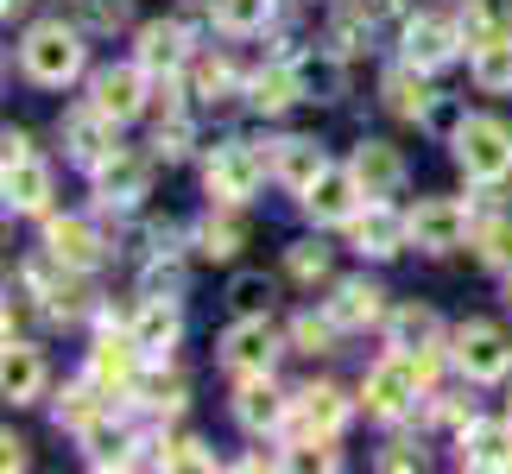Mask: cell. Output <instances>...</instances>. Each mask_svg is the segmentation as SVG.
Masks as SVG:
<instances>
[{
  "label": "cell",
  "mask_w": 512,
  "mask_h": 474,
  "mask_svg": "<svg viewBox=\"0 0 512 474\" xmlns=\"http://www.w3.org/2000/svg\"><path fill=\"white\" fill-rule=\"evenodd\" d=\"M430 373H437V354H405V348H392L386 361H373L367 367V380H361V405H367V418H405V411H418V399L430 392Z\"/></svg>",
  "instance_id": "obj_1"
},
{
  "label": "cell",
  "mask_w": 512,
  "mask_h": 474,
  "mask_svg": "<svg viewBox=\"0 0 512 474\" xmlns=\"http://www.w3.org/2000/svg\"><path fill=\"white\" fill-rule=\"evenodd\" d=\"M19 70L32 76L38 89H64L83 76V32L64 26V19H38L19 38Z\"/></svg>",
  "instance_id": "obj_2"
},
{
  "label": "cell",
  "mask_w": 512,
  "mask_h": 474,
  "mask_svg": "<svg viewBox=\"0 0 512 474\" xmlns=\"http://www.w3.org/2000/svg\"><path fill=\"white\" fill-rule=\"evenodd\" d=\"M456 146V165L475 177V184H506L512 177V127L500 114H462V127L449 133Z\"/></svg>",
  "instance_id": "obj_3"
},
{
  "label": "cell",
  "mask_w": 512,
  "mask_h": 474,
  "mask_svg": "<svg viewBox=\"0 0 512 474\" xmlns=\"http://www.w3.org/2000/svg\"><path fill=\"white\" fill-rule=\"evenodd\" d=\"M449 342H456V348H449V361L462 367V380L487 386V380H506V373H512V335L500 323H462Z\"/></svg>",
  "instance_id": "obj_4"
},
{
  "label": "cell",
  "mask_w": 512,
  "mask_h": 474,
  "mask_svg": "<svg viewBox=\"0 0 512 474\" xmlns=\"http://www.w3.org/2000/svg\"><path fill=\"white\" fill-rule=\"evenodd\" d=\"M260 177H266V152L260 146H247V140H228V146H215L209 158V171H203V184L215 203H234L241 209L253 190H260Z\"/></svg>",
  "instance_id": "obj_5"
},
{
  "label": "cell",
  "mask_w": 512,
  "mask_h": 474,
  "mask_svg": "<svg viewBox=\"0 0 512 474\" xmlns=\"http://www.w3.org/2000/svg\"><path fill=\"white\" fill-rule=\"evenodd\" d=\"M468 203H456V196H424L418 209H411V247L418 253H456L468 241Z\"/></svg>",
  "instance_id": "obj_6"
},
{
  "label": "cell",
  "mask_w": 512,
  "mask_h": 474,
  "mask_svg": "<svg viewBox=\"0 0 512 474\" xmlns=\"http://www.w3.org/2000/svg\"><path fill=\"white\" fill-rule=\"evenodd\" d=\"M348 424V399L336 386H304L291 399V418H285V437L291 443H329L336 430Z\"/></svg>",
  "instance_id": "obj_7"
},
{
  "label": "cell",
  "mask_w": 512,
  "mask_h": 474,
  "mask_svg": "<svg viewBox=\"0 0 512 474\" xmlns=\"http://www.w3.org/2000/svg\"><path fill=\"white\" fill-rule=\"evenodd\" d=\"M361 203H367L361 177H354V171H336V165H329L317 184L304 190V215H310L317 228H329V222H354V215H361Z\"/></svg>",
  "instance_id": "obj_8"
},
{
  "label": "cell",
  "mask_w": 512,
  "mask_h": 474,
  "mask_svg": "<svg viewBox=\"0 0 512 474\" xmlns=\"http://www.w3.org/2000/svg\"><path fill=\"white\" fill-rule=\"evenodd\" d=\"M279 361V335H272L266 316H241L228 335H222V367L228 373H272Z\"/></svg>",
  "instance_id": "obj_9"
},
{
  "label": "cell",
  "mask_w": 512,
  "mask_h": 474,
  "mask_svg": "<svg viewBox=\"0 0 512 474\" xmlns=\"http://www.w3.org/2000/svg\"><path fill=\"white\" fill-rule=\"evenodd\" d=\"M354 247L367 253V260H399V253L411 247V215H399V209H386L380 196L354 215Z\"/></svg>",
  "instance_id": "obj_10"
},
{
  "label": "cell",
  "mask_w": 512,
  "mask_h": 474,
  "mask_svg": "<svg viewBox=\"0 0 512 474\" xmlns=\"http://www.w3.org/2000/svg\"><path fill=\"white\" fill-rule=\"evenodd\" d=\"M234 418H241V430L266 437V430H285L291 399H285L279 386H272V373H241V392H234Z\"/></svg>",
  "instance_id": "obj_11"
},
{
  "label": "cell",
  "mask_w": 512,
  "mask_h": 474,
  "mask_svg": "<svg viewBox=\"0 0 512 474\" xmlns=\"http://www.w3.org/2000/svg\"><path fill=\"white\" fill-rule=\"evenodd\" d=\"M45 380H51V367H45V354H38L32 342H0V399L7 405H32L38 392H45Z\"/></svg>",
  "instance_id": "obj_12"
},
{
  "label": "cell",
  "mask_w": 512,
  "mask_h": 474,
  "mask_svg": "<svg viewBox=\"0 0 512 474\" xmlns=\"http://www.w3.org/2000/svg\"><path fill=\"white\" fill-rule=\"evenodd\" d=\"M89 102L108 114L114 127L133 121V114L146 108V70L140 64H114V70H95V83H89Z\"/></svg>",
  "instance_id": "obj_13"
},
{
  "label": "cell",
  "mask_w": 512,
  "mask_h": 474,
  "mask_svg": "<svg viewBox=\"0 0 512 474\" xmlns=\"http://www.w3.org/2000/svg\"><path fill=\"white\" fill-rule=\"evenodd\" d=\"M133 64H140L146 76H177V70L190 64V32L177 26V19H152V26H140Z\"/></svg>",
  "instance_id": "obj_14"
},
{
  "label": "cell",
  "mask_w": 512,
  "mask_h": 474,
  "mask_svg": "<svg viewBox=\"0 0 512 474\" xmlns=\"http://www.w3.org/2000/svg\"><path fill=\"white\" fill-rule=\"evenodd\" d=\"M462 468H487V474L512 468V411L506 418H468L462 424Z\"/></svg>",
  "instance_id": "obj_15"
},
{
  "label": "cell",
  "mask_w": 512,
  "mask_h": 474,
  "mask_svg": "<svg viewBox=\"0 0 512 474\" xmlns=\"http://www.w3.org/2000/svg\"><path fill=\"white\" fill-rule=\"evenodd\" d=\"M456 51H462V26H456V19L424 13V19H411V26H405V64H418V70H443Z\"/></svg>",
  "instance_id": "obj_16"
},
{
  "label": "cell",
  "mask_w": 512,
  "mask_h": 474,
  "mask_svg": "<svg viewBox=\"0 0 512 474\" xmlns=\"http://www.w3.org/2000/svg\"><path fill=\"white\" fill-rule=\"evenodd\" d=\"M0 203L13 215H45L51 203V165L45 158H13V165H0Z\"/></svg>",
  "instance_id": "obj_17"
},
{
  "label": "cell",
  "mask_w": 512,
  "mask_h": 474,
  "mask_svg": "<svg viewBox=\"0 0 512 474\" xmlns=\"http://www.w3.org/2000/svg\"><path fill=\"white\" fill-rule=\"evenodd\" d=\"M95 184H102V203H108V209H133V203L146 196V184H152V158L114 146L102 165H95Z\"/></svg>",
  "instance_id": "obj_18"
},
{
  "label": "cell",
  "mask_w": 512,
  "mask_h": 474,
  "mask_svg": "<svg viewBox=\"0 0 512 474\" xmlns=\"http://www.w3.org/2000/svg\"><path fill=\"white\" fill-rule=\"evenodd\" d=\"M140 361H146V354H140V342H133V335H121V342H114V335H102V342L89 348V367H83V373L114 399V392H133V380H140Z\"/></svg>",
  "instance_id": "obj_19"
},
{
  "label": "cell",
  "mask_w": 512,
  "mask_h": 474,
  "mask_svg": "<svg viewBox=\"0 0 512 474\" xmlns=\"http://www.w3.org/2000/svg\"><path fill=\"white\" fill-rule=\"evenodd\" d=\"M57 133H64V152L76 158V165H89V171L114 152V121L95 102H83L76 114H64V127H57Z\"/></svg>",
  "instance_id": "obj_20"
},
{
  "label": "cell",
  "mask_w": 512,
  "mask_h": 474,
  "mask_svg": "<svg viewBox=\"0 0 512 474\" xmlns=\"http://www.w3.org/2000/svg\"><path fill=\"white\" fill-rule=\"evenodd\" d=\"M127 335L140 342L146 361H159V354H171V348H177V335H184V310H177V298H146V304H140V316L127 323Z\"/></svg>",
  "instance_id": "obj_21"
},
{
  "label": "cell",
  "mask_w": 512,
  "mask_h": 474,
  "mask_svg": "<svg viewBox=\"0 0 512 474\" xmlns=\"http://www.w3.org/2000/svg\"><path fill=\"white\" fill-rule=\"evenodd\" d=\"M348 171L361 177L367 203H373V196H392V190L405 184V158H399V146H386V140H361L354 158H348Z\"/></svg>",
  "instance_id": "obj_22"
},
{
  "label": "cell",
  "mask_w": 512,
  "mask_h": 474,
  "mask_svg": "<svg viewBox=\"0 0 512 474\" xmlns=\"http://www.w3.org/2000/svg\"><path fill=\"white\" fill-rule=\"evenodd\" d=\"M323 171H329V152H323L317 140H279V146H272V177H279L285 190L304 196Z\"/></svg>",
  "instance_id": "obj_23"
},
{
  "label": "cell",
  "mask_w": 512,
  "mask_h": 474,
  "mask_svg": "<svg viewBox=\"0 0 512 474\" xmlns=\"http://www.w3.org/2000/svg\"><path fill=\"white\" fill-rule=\"evenodd\" d=\"M329 316L342 329H373V323H386V291L373 279H342L336 298H329Z\"/></svg>",
  "instance_id": "obj_24"
},
{
  "label": "cell",
  "mask_w": 512,
  "mask_h": 474,
  "mask_svg": "<svg viewBox=\"0 0 512 474\" xmlns=\"http://www.w3.org/2000/svg\"><path fill=\"white\" fill-rule=\"evenodd\" d=\"M424 76H430V70H418V64H399V70H392L386 83H380L386 108L399 114V121H418V127L430 121V108H437V95H430V83H424Z\"/></svg>",
  "instance_id": "obj_25"
},
{
  "label": "cell",
  "mask_w": 512,
  "mask_h": 474,
  "mask_svg": "<svg viewBox=\"0 0 512 474\" xmlns=\"http://www.w3.org/2000/svg\"><path fill=\"white\" fill-rule=\"evenodd\" d=\"M45 247H51L70 272H89L95 260H102V234H95L83 215H64V222H51V228H45Z\"/></svg>",
  "instance_id": "obj_26"
},
{
  "label": "cell",
  "mask_w": 512,
  "mask_h": 474,
  "mask_svg": "<svg viewBox=\"0 0 512 474\" xmlns=\"http://www.w3.org/2000/svg\"><path fill=\"white\" fill-rule=\"evenodd\" d=\"M291 102H304V83L291 64H272V70H253L247 76V108L253 114H285Z\"/></svg>",
  "instance_id": "obj_27"
},
{
  "label": "cell",
  "mask_w": 512,
  "mask_h": 474,
  "mask_svg": "<svg viewBox=\"0 0 512 474\" xmlns=\"http://www.w3.org/2000/svg\"><path fill=\"white\" fill-rule=\"evenodd\" d=\"M386 335H392V348L424 354V348H437V342H443V316L430 310V304H405L399 316H386Z\"/></svg>",
  "instance_id": "obj_28"
},
{
  "label": "cell",
  "mask_w": 512,
  "mask_h": 474,
  "mask_svg": "<svg viewBox=\"0 0 512 474\" xmlns=\"http://www.w3.org/2000/svg\"><path fill=\"white\" fill-rule=\"evenodd\" d=\"M456 26H462V45L481 51V45H494V38H512V13H506V0H462Z\"/></svg>",
  "instance_id": "obj_29"
},
{
  "label": "cell",
  "mask_w": 512,
  "mask_h": 474,
  "mask_svg": "<svg viewBox=\"0 0 512 474\" xmlns=\"http://www.w3.org/2000/svg\"><path fill=\"white\" fill-rule=\"evenodd\" d=\"M272 13H279V0H209V19L222 26L228 38H253L272 26Z\"/></svg>",
  "instance_id": "obj_30"
},
{
  "label": "cell",
  "mask_w": 512,
  "mask_h": 474,
  "mask_svg": "<svg viewBox=\"0 0 512 474\" xmlns=\"http://www.w3.org/2000/svg\"><path fill=\"white\" fill-rule=\"evenodd\" d=\"M468 247L487 272H512V215H487V222L468 228Z\"/></svg>",
  "instance_id": "obj_31"
},
{
  "label": "cell",
  "mask_w": 512,
  "mask_h": 474,
  "mask_svg": "<svg viewBox=\"0 0 512 474\" xmlns=\"http://www.w3.org/2000/svg\"><path fill=\"white\" fill-rule=\"evenodd\" d=\"M76 443H83V449H89V462H102V468H108V462H133V456H127V449H133V430H127V424H114L108 411H102L95 424L76 430Z\"/></svg>",
  "instance_id": "obj_32"
},
{
  "label": "cell",
  "mask_w": 512,
  "mask_h": 474,
  "mask_svg": "<svg viewBox=\"0 0 512 474\" xmlns=\"http://www.w3.org/2000/svg\"><path fill=\"white\" fill-rule=\"evenodd\" d=\"M247 241V228H241V215H234V203H222V215H209L203 228H196V253L203 260H234Z\"/></svg>",
  "instance_id": "obj_33"
},
{
  "label": "cell",
  "mask_w": 512,
  "mask_h": 474,
  "mask_svg": "<svg viewBox=\"0 0 512 474\" xmlns=\"http://www.w3.org/2000/svg\"><path fill=\"white\" fill-rule=\"evenodd\" d=\"M102 399H108V392L95 386V380H83V386H64V392H57V405H51L57 430H70V437H76L83 424H95V418H102Z\"/></svg>",
  "instance_id": "obj_34"
},
{
  "label": "cell",
  "mask_w": 512,
  "mask_h": 474,
  "mask_svg": "<svg viewBox=\"0 0 512 474\" xmlns=\"http://www.w3.org/2000/svg\"><path fill=\"white\" fill-rule=\"evenodd\" d=\"M468 70H475V89H481V95H512V38L481 45Z\"/></svg>",
  "instance_id": "obj_35"
},
{
  "label": "cell",
  "mask_w": 512,
  "mask_h": 474,
  "mask_svg": "<svg viewBox=\"0 0 512 474\" xmlns=\"http://www.w3.org/2000/svg\"><path fill=\"white\" fill-rule=\"evenodd\" d=\"M342 335H348V329H342L329 310H323V316H310V310H304L298 323H291V348H298V354H336Z\"/></svg>",
  "instance_id": "obj_36"
},
{
  "label": "cell",
  "mask_w": 512,
  "mask_h": 474,
  "mask_svg": "<svg viewBox=\"0 0 512 474\" xmlns=\"http://www.w3.org/2000/svg\"><path fill=\"white\" fill-rule=\"evenodd\" d=\"M272 298H279V285L266 272H234V285H228L234 316H272Z\"/></svg>",
  "instance_id": "obj_37"
},
{
  "label": "cell",
  "mask_w": 512,
  "mask_h": 474,
  "mask_svg": "<svg viewBox=\"0 0 512 474\" xmlns=\"http://www.w3.org/2000/svg\"><path fill=\"white\" fill-rule=\"evenodd\" d=\"M76 7V26L83 32H121L133 19V0H70Z\"/></svg>",
  "instance_id": "obj_38"
},
{
  "label": "cell",
  "mask_w": 512,
  "mask_h": 474,
  "mask_svg": "<svg viewBox=\"0 0 512 474\" xmlns=\"http://www.w3.org/2000/svg\"><path fill=\"white\" fill-rule=\"evenodd\" d=\"M190 89L203 95V102H228V95H234V64H228V57H196Z\"/></svg>",
  "instance_id": "obj_39"
},
{
  "label": "cell",
  "mask_w": 512,
  "mask_h": 474,
  "mask_svg": "<svg viewBox=\"0 0 512 474\" xmlns=\"http://www.w3.org/2000/svg\"><path fill=\"white\" fill-rule=\"evenodd\" d=\"M285 272L298 285H323L329 279V247H317V241H291L285 247Z\"/></svg>",
  "instance_id": "obj_40"
},
{
  "label": "cell",
  "mask_w": 512,
  "mask_h": 474,
  "mask_svg": "<svg viewBox=\"0 0 512 474\" xmlns=\"http://www.w3.org/2000/svg\"><path fill=\"white\" fill-rule=\"evenodd\" d=\"M190 146H196V127L171 108L159 121V133H152V152H159V158H190Z\"/></svg>",
  "instance_id": "obj_41"
},
{
  "label": "cell",
  "mask_w": 512,
  "mask_h": 474,
  "mask_svg": "<svg viewBox=\"0 0 512 474\" xmlns=\"http://www.w3.org/2000/svg\"><path fill=\"white\" fill-rule=\"evenodd\" d=\"M184 291V266L177 260H152L146 266V298H177Z\"/></svg>",
  "instance_id": "obj_42"
},
{
  "label": "cell",
  "mask_w": 512,
  "mask_h": 474,
  "mask_svg": "<svg viewBox=\"0 0 512 474\" xmlns=\"http://www.w3.org/2000/svg\"><path fill=\"white\" fill-rule=\"evenodd\" d=\"M367 45H373V19H367V26H354V19L329 26V51H336V57H354V51H367Z\"/></svg>",
  "instance_id": "obj_43"
},
{
  "label": "cell",
  "mask_w": 512,
  "mask_h": 474,
  "mask_svg": "<svg viewBox=\"0 0 512 474\" xmlns=\"http://www.w3.org/2000/svg\"><path fill=\"white\" fill-rule=\"evenodd\" d=\"M165 468H215V456L196 437H177V443H165V456H159Z\"/></svg>",
  "instance_id": "obj_44"
},
{
  "label": "cell",
  "mask_w": 512,
  "mask_h": 474,
  "mask_svg": "<svg viewBox=\"0 0 512 474\" xmlns=\"http://www.w3.org/2000/svg\"><path fill=\"white\" fill-rule=\"evenodd\" d=\"M26 462H32V456H26V443H19L13 430H0V474H19Z\"/></svg>",
  "instance_id": "obj_45"
},
{
  "label": "cell",
  "mask_w": 512,
  "mask_h": 474,
  "mask_svg": "<svg viewBox=\"0 0 512 474\" xmlns=\"http://www.w3.org/2000/svg\"><path fill=\"white\" fill-rule=\"evenodd\" d=\"M380 468H424V449L418 443H392L386 456H380Z\"/></svg>",
  "instance_id": "obj_46"
},
{
  "label": "cell",
  "mask_w": 512,
  "mask_h": 474,
  "mask_svg": "<svg viewBox=\"0 0 512 474\" xmlns=\"http://www.w3.org/2000/svg\"><path fill=\"white\" fill-rule=\"evenodd\" d=\"M26 152H32V140H26L19 127H13V133H0V165H13V158H26Z\"/></svg>",
  "instance_id": "obj_47"
},
{
  "label": "cell",
  "mask_w": 512,
  "mask_h": 474,
  "mask_svg": "<svg viewBox=\"0 0 512 474\" xmlns=\"http://www.w3.org/2000/svg\"><path fill=\"white\" fill-rule=\"evenodd\" d=\"M26 13V0H0V19H19Z\"/></svg>",
  "instance_id": "obj_48"
},
{
  "label": "cell",
  "mask_w": 512,
  "mask_h": 474,
  "mask_svg": "<svg viewBox=\"0 0 512 474\" xmlns=\"http://www.w3.org/2000/svg\"><path fill=\"white\" fill-rule=\"evenodd\" d=\"M506 304H512V272H506Z\"/></svg>",
  "instance_id": "obj_49"
}]
</instances>
